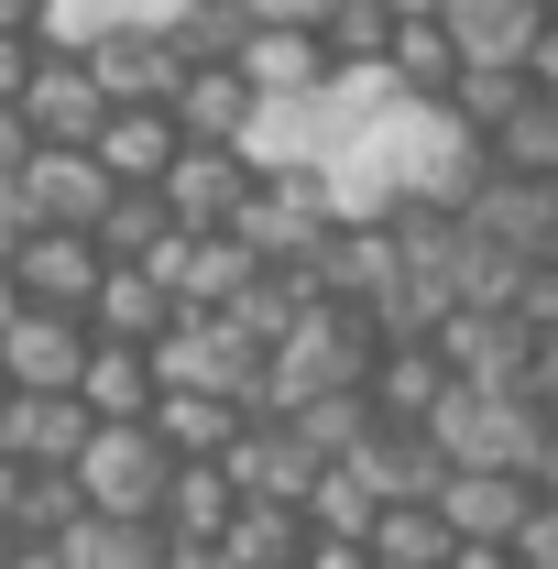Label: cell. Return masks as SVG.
<instances>
[{"mask_svg":"<svg viewBox=\"0 0 558 569\" xmlns=\"http://www.w3.org/2000/svg\"><path fill=\"white\" fill-rule=\"evenodd\" d=\"M372 372H383V318L318 296L307 329L275 351V417H285V406H318V395H372Z\"/></svg>","mask_w":558,"mask_h":569,"instance_id":"obj_1","label":"cell"},{"mask_svg":"<svg viewBox=\"0 0 558 569\" xmlns=\"http://www.w3.org/2000/svg\"><path fill=\"white\" fill-rule=\"evenodd\" d=\"M427 438L449 449V471H526V482H537L558 417H548V395H492V383H460V395L438 406Z\"/></svg>","mask_w":558,"mask_h":569,"instance_id":"obj_2","label":"cell"},{"mask_svg":"<svg viewBox=\"0 0 558 569\" xmlns=\"http://www.w3.org/2000/svg\"><path fill=\"white\" fill-rule=\"evenodd\" d=\"M340 187L329 176H263L252 209H241V241L263 252V274H318V252L340 241Z\"/></svg>","mask_w":558,"mask_h":569,"instance_id":"obj_3","label":"cell"},{"mask_svg":"<svg viewBox=\"0 0 558 569\" xmlns=\"http://www.w3.org/2000/svg\"><path fill=\"white\" fill-rule=\"evenodd\" d=\"M176 471H187V460H176L153 427H99V449L77 460V482H88V503H99V515H153V526H165Z\"/></svg>","mask_w":558,"mask_h":569,"instance_id":"obj_4","label":"cell"},{"mask_svg":"<svg viewBox=\"0 0 558 569\" xmlns=\"http://www.w3.org/2000/svg\"><path fill=\"white\" fill-rule=\"evenodd\" d=\"M438 351L460 383H492V395H537V372H548V340L515 318V307H460L449 329H438Z\"/></svg>","mask_w":558,"mask_h":569,"instance_id":"obj_5","label":"cell"},{"mask_svg":"<svg viewBox=\"0 0 558 569\" xmlns=\"http://www.w3.org/2000/svg\"><path fill=\"white\" fill-rule=\"evenodd\" d=\"M121 198H132V187H121L99 153H67V142H44V153L22 164V219H33V230H99Z\"/></svg>","mask_w":558,"mask_h":569,"instance_id":"obj_6","label":"cell"},{"mask_svg":"<svg viewBox=\"0 0 558 569\" xmlns=\"http://www.w3.org/2000/svg\"><path fill=\"white\" fill-rule=\"evenodd\" d=\"M77 56L99 67L110 110H176V99H187V56H176V33H153V22H121V33H88Z\"/></svg>","mask_w":558,"mask_h":569,"instance_id":"obj_7","label":"cell"},{"mask_svg":"<svg viewBox=\"0 0 558 569\" xmlns=\"http://www.w3.org/2000/svg\"><path fill=\"white\" fill-rule=\"evenodd\" d=\"M99 284H110V252H99V230H33V241L11 252V296H22V307L88 318V307H99Z\"/></svg>","mask_w":558,"mask_h":569,"instance_id":"obj_8","label":"cell"},{"mask_svg":"<svg viewBox=\"0 0 558 569\" xmlns=\"http://www.w3.org/2000/svg\"><path fill=\"white\" fill-rule=\"evenodd\" d=\"M88 361H99V318H56V307H22L11 340H0V372L22 395H77Z\"/></svg>","mask_w":558,"mask_h":569,"instance_id":"obj_9","label":"cell"},{"mask_svg":"<svg viewBox=\"0 0 558 569\" xmlns=\"http://www.w3.org/2000/svg\"><path fill=\"white\" fill-rule=\"evenodd\" d=\"M22 121H33L44 142H67V153H88V142L110 132V88H99V67H88L77 44H56L44 77H33V99H22Z\"/></svg>","mask_w":558,"mask_h":569,"instance_id":"obj_10","label":"cell"},{"mask_svg":"<svg viewBox=\"0 0 558 569\" xmlns=\"http://www.w3.org/2000/svg\"><path fill=\"white\" fill-rule=\"evenodd\" d=\"M471 230L504 241V252L537 274V263H558V187H548V176H504V164H492V187L471 198Z\"/></svg>","mask_w":558,"mask_h":569,"instance_id":"obj_11","label":"cell"},{"mask_svg":"<svg viewBox=\"0 0 558 569\" xmlns=\"http://www.w3.org/2000/svg\"><path fill=\"white\" fill-rule=\"evenodd\" d=\"M340 121H329V99H263V121H252V176H329L340 164Z\"/></svg>","mask_w":558,"mask_h":569,"instance_id":"obj_12","label":"cell"},{"mask_svg":"<svg viewBox=\"0 0 558 569\" xmlns=\"http://www.w3.org/2000/svg\"><path fill=\"white\" fill-rule=\"evenodd\" d=\"M230 482H241V503H318L329 460H318L285 417H252V438L230 449Z\"/></svg>","mask_w":558,"mask_h":569,"instance_id":"obj_13","label":"cell"},{"mask_svg":"<svg viewBox=\"0 0 558 569\" xmlns=\"http://www.w3.org/2000/svg\"><path fill=\"white\" fill-rule=\"evenodd\" d=\"M252 153H219V142H187V164L165 176V209L187 219V230H241V209H252Z\"/></svg>","mask_w":558,"mask_h":569,"instance_id":"obj_14","label":"cell"},{"mask_svg":"<svg viewBox=\"0 0 558 569\" xmlns=\"http://www.w3.org/2000/svg\"><path fill=\"white\" fill-rule=\"evenodd\" d=\"M241 77H252L263 99H329L340 56H329V33H318V22H252V44H241Z\"/></svg>","mask_w":558,"mask_h":569,"instance_id":"obj_15","label":"cell"},{"mask_svg":"<svg viewBox=\"0 0 558 569\" xmlns=\"http://www.w3.org/2000/svg\"><path fill=\"white\" fill-rule=\"evenodd\" d=\"M0 449H11L22 471H77V460L99 449V417H88V395H22L11 427H0Z\"/></svg>","mask_w":558,"mask_h":569,"instance_id":"obj_16","label":"cell"},{"mask_svg":"<svg viewBox=\"0 0 558 569\" xmlns=\"http://www.w3.org/2000/svg\"><path fill=\"white\" fill-rule=\"evenodd\" d=\"M438 515L460 526V548H515L526 515H537V482H526V471H449Z\"/></svg>","mask_w":558,"mask_h":569,"instance_id":"obj_17","label":"cell"},{"mask_svg":"<svg viewBox=\"0 0 558 569\" xmlns=\"http://www.w3.org/2000/svg\"><path fill=\"white\" fill-rule=\"evenodd\" d=\"M460 395V372H449V351L438 340H383V372H372V406H383V427H438V406Z\"/></svg>","mask_w":558,"mask_h":569,"instance_id":"obj_18","label":"cell"},{"mask_svg":"<svg viewBox=\"0 0 558 569\" xmlns=\"http://www.w3.org/2000/svg\"><path fill=\"white\" fill-rule=\"evenodd\" d=\"M350 471H361L383 503H438L449 493V449H438L427 427H372V449H361Z\"/></svg>","mask_w":558,"mask_h":569,"instance_id":"obj_19","label":"cell"},{"mask_svg":"<svg viewBox=\"0 0 558 569\" xmlns=\"http://www.w3.org/2000/svg\"><path fill=\"white\" fill-rule=\"evenodd\" d=\"M88 153H99L121 187H165V176L187 164V121H176V110H110V132L88 142Z\"/></svg>","mask_w":558,"mask_h":569,"instance_id":"obj_20","label":"cell"},{"mask_svg":"<svg viewBox=\"0 0 558 569\" xmlns=\"http://www.w3.org/2000/svg\"><path fill=\"white\" fill-rule=\"evenodd\" d=\"M230 526H241V482H230V460H187L176 493H165V537H176V559H187V548H230Z\"/></svg>","mask_w":558,"mask_h":569,"instance_id":"obj_21","label":"cell"},{"mask_svg":"<svg viewBox=\"0 0 558 569\" xmlns=\"http://www.w3.org/2000/svg\"><path fill=\"white\" fill-rule=\"evenodd\" d=\"M176 121H187V142H219V153H241L252 142V121H263V88L241 67H187V99H176Z\"/></svg>","mask_w":558,"mask_h":569,"instance_id":"obj_22","label":"cell"},{"mask_svg":"<svg viewBox=\"0 0 558 569\" xmlns=\"http://www.w3.org/2000/svg\"><path fill=\"white\" fill-rule=\"evenodd\" d=\"M449 33H460L471 67H526L537 33H548V11L537 0H449Z\"/></svg>","mask_w":558,"mask_h":569,"instance_id":"obj_23","label":"cell"},{"mask_svg":"<svg viewBox=\"0 0 558 569\" xmlns=\"http://www.w3.org/2000/svg\"><path fill=\"white\" fill-rule=\"evenodd\" d=\"M383 67H395V88H406L417 110H449V99H460V77H471V56H460V33H449V22H406Z\"/></svg>","mask_w":558,"mask_h":569,"instance_id":"obj_24","label":"cell"},{"mask_svg":"<svg viewBox=\"0 0 558 569\" xmlns=\"http://www.w3.org/2000/svg\"><path fill=\"white\" fill-rule=\"evenodd\" d=\"M153 438H165L176 460H230V449L252 438V406H230V395H165V406H153Z\"/></svg>","mask_w":558,"mask_h":569,"instance_id":"obj_25","label":"cell"},{"mask_svg":"<svg viewBox=\"0 0 558 569\" xmlns=\"http://www.w3.org/2000/svg\"><path fill=\"white\" fill-rule=\"evenodd\" d=\"M67 569H176V537L153 515H88L67 537Z\"/></svg>","mask_w":558,"mask_h":569,"instance_id":"obj_26","label":"cell"},{"mask_svg":"<svg viewBox=\"0 0 558 569\" xmlns=\"http://www.w3.org/2000/svg\"><path fill=\"white\" fill-rule=\"evenodd\" d=\"M88 318H99V340H142V351H153V340H165L187 307L142 274V263H110V284H99V307H88Z\"/></svg>","mask_w":558,"mask_h":569,"instance_id":"obj_27","label":"cell"},{"mask_svg":"<svg viewBox=\"0 0 558 569\" xmlns=\"http://www.w3.org/2000/svg\"><path fill=\"white\" fill-rule=\"evenodd\" d=\"M230 559H241V569H307V559H318V526H307V503H241V526H230Z\"/></svg>","mask_w":558,"mask_h":569,"instance_id":"obj_28","label":"cell"},{"mask_svg":"<svg viewBox=\"0 0 558 569\" xmlns=\"http://www.w3.org/2000/svg\"><path fill=\"white\" fill-rule=\"evenodd\" d=\"M372 559H383V569H449V559H460V526H449L438 503H383Z\"/></svg>","mask_w":558,"mask_h":569,"instance_id":"obj_29","label":"cell"},{"mask_svg":"<svg viewBox=\"0 0 558 569\" xmlns=\"http://www.w3.org/2000/svg\"><path fill=\"white\" fill-rule=\"evenodd\" d=\"M285 427H296V438H307V449L340 471V460H361V449H372L383 406H372V395H318V406H285Z\"/></svg>","mask_w":558,"mask_h":569,"instance_id":"obj_30","label":"cell"},{"mask_svg":"<svg viewBox=\"0 0 558 569\" xmlns=\"http://www.w3.org/2000/svg\"><path fill=\"white\" fill-rule=\"evenodd\" d=\"M176 230H187V219L165 209V187H132L121 209L99 219V252H110V263H153V252H165Z\"/></svg>","mask_w":558,"mask_h":569,"instance_id":"obj_31","label":"cell"},{"mask_svg":"<svg viewBox=\"0 0 558 569\" xmlns=\"http://www.w3.org/2000/svg\"><path fill=\"white\" fill-rule=\"evenodd\" d=\"M492 164H504V176H548V187H558V99H548V88L492 132Z\"/></svg>","mask_w":558,"mask_h":569,"instance_id":"obj_32","label":"cell"},{"mask_svg":"<svg viewBox=\"0 0 558 569\" xmlns=\"http://www.w3.org/2000/svg\"><path fill=\"white\" fill-rule=\"evenodd\" d=\"M241 44H252V0H198L176 22V56L187 67H241Z\"/></svg>","mask_w":558,"mask_h":569,"instance_id":"obj_33","label":"cell"},{"mask_svg":"<svg viewBox=\"0 0 558 569\" xmlns=\"http://www.w3.org/2000/svg\"><path fill=\"white\" fill-rule=\"evenodd\" d=\"M198 0H56V44H88V33H121V22H153V33H176Z\"/></svg>","mask_w":558,"mask_h":569,"instance_id":"obj_34","label":"cell"},{"mask_svg":"<svg viewBox=\"0 0 558 569\" xmlns=\"http://www.w3.org/2000/svg\"><path fill=\"white\" fill-rule=\"evenodd\" d=\"M526 99H537V77H526V67H471V77H460V99H449V121H471V132L492 142Z\"/></svg>","mask_w":558,"mask_h":569,"instance_id":"obj_35","label":"cell"},{"mask_svg":"<svg viewBox=\"0 0 558 569\" xmlns=\"http://www.w3.org/2000/svg\"><path fill=\"white\" fill-rule=\"evenodd\" d=\"M307 526H318V537H361V548H372V526H383V493H372V482L340 460V471L318 482V503H307Z\"/></svg>","mask_w":558,"mask_h":569,"instance_id":"obj_36","label":"cell"},{"mask_svg":"<svg viewBox=\"0 0 558 569\" xmlns=\"http://www.w3.org/2000/svg\"><path fill=\"white\" fill-rule=\"evenodd\" d=\"M395 33H406L395 0H340V11H329V56H340V67H383Z\"/></svg>","mask_w":558,"mask_h":569,"instance_id":"obj_37","label":"cell"},{"mask_svg":"<svg viewBox=\"0 0 558 569\" xmlns=\"http://www.w3.org/2000/svg\"><path fill=\"white\" fill-rule=\"evenodd\" d=\"M44 56H56V33H0V110H22V99H33Z\"/></svg>","mask_w":558,"mask_h":569,"instance_id":"obj_38","label":"cell"},{"mask_svg":"<svg viewBox=\"0 0 558 569\" xmlns=\"http://www.w3.org/2000/svg\"><path fill=\"white\" fill-rule=\"evenodd\" d=\"M515 318H526V329H537V340L558 351V263H537V274H526V296H515Z\"/></svg>","mask_w":558,"mask_h":569,"instance_id":"obj_39","label":"cell"},{"mask_svg":"<svg viewBox=\"0 0 558 569\" xmlns=\"http://www.w3.org/2000/svg\"><path fill=\"white\" fill-rule=\"evenodd\" d=\"M44 153V132L22 121V110H0V187H22V164Z\"/></svg>","mask_w":558,"mask_h":569,"instance_id":"obj_40","label":"cell"},{"mask_svg":"<svg viewBox=\"0 0 558 569\" xmlns=\"http://www.w3.org/2000/svg\"><path fill=\"white\" fill-rule=\"evenodd\" d=\"M515 559L526 569H558V503L537 493V515H526V537H515Z\"/></svg>","mask_w":558,"mask_h":569,"instance_id":"obj_41","label":"cell"},{"mask_svg":"<svg viewBox=\"0 0 558 569\" xmlns=\"http://www.w3.org/2000/svg\"><path fill=\"white\" fill-rule=\"evenodd\" d=\"M33 241V219H22V187H0V274H11V252Z\"/></svg>","mask_w":558,"mask_h":569,"instance_id":"obj_42","label":"cell"},{"mask_svg":"<svg viewBox=\"0 0 558 569\" xmlns=\"http://www.w3.org/2000/svg\"><path fill=\"white\" fill-rule=\"evenodd\" d=\"M329 11L340 0H252V22H318V33H329Z\"/></svg>","mask_w":558,"mask_h":569,"instance_id":"obj_43","label":"cell"},{"mask_svg":"<svg viewBox=\"0 0 558 569\" xmlns=\"http://www.w3.org/2000/svg\"><path fill=\"white\" fill-rule=\"evenodd\" d=\"M307 569H383V559H372L361 537H318V559H307Z\"/></svg>","mask_w":558,"mask_h":569,"instance_id":"obj_44","label":"cell"},{"mask_svg":"<svg viewBox=\"0 0 558 569\" xmlns=\"http://www.w3.org/2000/svg\"><path fill=\"white\" fill-rule=\"evenodd\" d=\"M0 33H56V0H0Z\"/></svg>","mask_w":558,"mask_h":569,"instance_id":"obj_45","label":"cell"},{"mask_svg":"<svg viewBox=\"0 0 558 569\" xmlns=\"http://www.w3.org/2000/svg\"><path fill=\"white\" fill-rule=\"evenodd\" d=\"M22 493H33V471H22V460H11V449H0V526H11V515H22Z\"/></svg>","mask_w":558,"mask_h":569,"instance_id":"obj_46","label":"cell"},{"mask_svg":"<svg viewBox=\"0 0 558 569\" xmlns=\"http://www.w3.org/2000/svg\"><path fill=\"white\" fill-rule=\"evenodd\" d=\"M526 77H537V88H548V99H558V22H548V33H537V56H526Z\"/></svg>","mask_w":558,"mask_h":569,"instance_id":"obj_47","label":"cell"},{"mask_svg":"<svg viewBox=\"0 0 558 569\" xmlns=\"http://www.w3.org/2000/svg\"><path fill=\"white\" fill-rule=\"evenodd\" d=\"M449 569H526V559H515V548H460Z\"/></svg>","mask_w":558,"mask_h":569,"instance_id":"obj_48","label":"cell"},{"mask_svg":"<svg viewBox=\"0 0 558 569\" xmlns=\"http://www.w3.org/2000/svg\"><path fill=\"white\" fill-rule=\"evenodd\" d=\"M11 569H67V548H33V537H22V548H11Z\"/></svg>","mask_w":558,"mask_h":569,"instance_id":"obj_49","label":"cell"},{"mask_svg":"<svg viewBox=\"0 0 558 569\" xmlns=\"http://www.w3.org/2000/svg\"><path fill=\"white\" fill-rule=\"evenodd\" d=\"M395 22H449V0H395Z\"/></svg>","mask_w":558,"mask_h":569,"instance_id":"obj_50","label":"cell"},{"mask_svg":"<svg viewBox=\"0 0 558 569\" xmlns=\"http://www.w3.org/2000/svg\"><path fill=\"white\" fill-rule=\"evenodd\" d=\"M176 569H241V559H230V548H187Z\"/></svg>","mask_w":558,"mask_h":569,"instance_id":"obj_51","label":"cell"},{"mask_svg":"<svg viewBox=\"0 0 558 569\" xmlns=\"http://www.w3.org/2000/svg\"><path fill=\"white\" fill-rule=\"evenodd\" d=\"M537 493H548V503H558V438H548V460H537Z\"/></svg>","mask_w":558,"mask_h":569,"instance_id":"obj_52","label":"cell"},{"mask_svg":"<svg viewBox=\"0 0 558 569\" xmlns=\"http://www.w3.org/2000/svg\"><path fill=\"white\" fill-rule=\"evenodd\" d=\"M11 318H22V296H11V274H0V340H11Z\"/></svg>","mask_w":558,"mask_h":569,"instance_id":"obj_53","label":"cell"},{"mask_svg":"<svg viewBox=\"0 0 558 569\" xmlns=\"http://www.w3.org/2000/svg\"><path fill=\"white\" fill-rule=\"evenodd\" d=\"M11 406H22V383H11V372H0V427H11Z\"/></svg>","mask_w":558,"mask_h":569,"instance_id":"obj_54","label":"cell"},{"mask_svg":"<svg viewBox=\"0 0 558 569\" xmlns=\"http://www.w3.org/2000/svg\"><path fill=\"white\" fill-rule=\"evenodd\" d=\"M11 548H22V537H11V526H0V569H11Z\"/></svg>","mask_w":558,"mask_h":569,"instance_id":"obj_55","label":"cell"},{"mask_svg":"<svg viewBox=\"0 0 558 569\" xmlns=\"http://www.w3.org/2000/svg\"><path fill=\"white\" fill-rule=\"evenodd\" d=\"M537 11H548V22H558V0H537Z\"/></svg>","mask_w":558,"mask_h":569,"instance_id":"obj_56","label":"cell"}]
</instances>
